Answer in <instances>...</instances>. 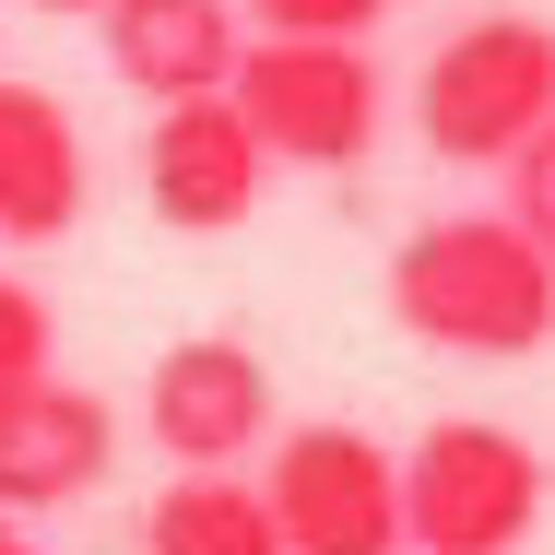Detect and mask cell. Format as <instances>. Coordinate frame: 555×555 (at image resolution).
I'll return each instance as SVG.
<instances>
[{"instance_id": "cell-1", "label": "cell", "mask_w": 555, "mask_h": 555, "mask_svg": "<svg viewBox=\"0 0 555 555\" xmlns=\"http://www.w3.org/2000/svg\"><path fill=\"white\" fill-rule=\"evenodd\" d=\"M390 320L438 354H544L555 260L508 214H438L390 248Z\"/></svg>"}, {"instance_id": "cell-2", "label": "cell", "mask_w": 555, "mask_h": 555, "mask_svg": "<svg viewBox=\"0 0 555 555\" xmlns=\"http://www.w3.org/2000/svg\"><path fill=\"white\" fill-rule=\"evenodd\" d=\"M544 520V449L520 426L449 414L402 449V544L414 555H520Z\"/></svg>"}, {"instance_id": "cell-3", "label": "cell", "mask_w": 555, "mask_h": 555, "mask_svg": "<svg viewBox=\"0 0 555 555\" xmlns=\"http://www.w3.org/2000/svg\"><path fill=\"white\" fill-rule=\"evenodd\" d=\"M544 118H555V24H532V12L461 24L438 60L414 72V130H426V154H449V166H496Z\"/></svg>"}, {"instance_id": "cell-4", "label": "cell", "mask_w": 555, "mask_h": 555, "mask_svg": "<svg viewBox=\"0 0 555 555\" xmlns=\"http://www.w3.org/2000/svg\"><path fill=\"white\" fill-rule=\"evenodd\" d=\"M224 95L260 130L272 166H366V142H378L366 36H236Z\"/></svg>"}, {"instance_id": "cell-5", "label": "cell", "mask_w": 555, "mask_h": 555, "mask_svg": "<svg viewBox=\"0 0 555 555\" xmlns=\"http://www.w3.org/2000/svg\"><path fill=\"white\" fill-rule=\"evenodd\" d=\"M260 508L284 555H402V461L366 426H296L272 438Z\"/></svg>"}, {"instance_id": "cell-6", "label": "cell", "mask_w": 555, "mask_h": 555, "mask_svg": "<svg viewBox=\"0 0 555 555\" xmlns=\"http://www.w3.org/2000/svg\"><path fill=\"white\" fill-rule=\"evenodd\" d=\"M260 190H272V154H260V130L236 118V95L154 107V130H142V202H154V224L224 236V224L260 214Z\"/></svg>"}, {"instance_id": "cell-7", "label": "cell", "mask_w": 555, "mask_h": 555, "mask_svg": "<svg viewBox=\"0 0 555 555\" xmlns=\"http://www.w3.org/2000/svg\"><path fill=\"white\" fill-rule=\"evenodd\" d=\"M142 414H154V449L166 461L236 473L248 449L272 438V366H260V343H236V332H190L178 354H154Z\"/></svg>"}, {"instance_id": "cell-8", "label": "cell", "mask_w": 555, "mask_h": 555, "mask_svg": "<svg viewBox=\"0 0 555 555\" xmlns=\"http://www.w3.org/2000/svg\"><path fill=\"white\" fill-rule=\"evenodd\" d=\"M107 449H118V414L83 378L24 390V402L0 414V520H12V508H60V496H95Z\"/></svg>"}, {"instance_id": "cell-9", "label": "cell", "mask_w": 555, "mask_h": 555, "mask_svg": "<svg viewBox=\"0 0 555 555\" xmlns=\"http://www.w3.org/2000/svg\"><path fill=\"white\" fill-rule=\"evenodd\" d=\"M83 224V130L48 83H0V248H48Z\"/></svg>"}, {"instance_id": "cell-10", "label": "cell", "mask_w": 555, "mask_h": 555, "mask_svg": "<svg viewBox=\"0 0 555 555\" xmlns=\"http://www.w3.org/2000/svg\"><path fill=\"white\" fill-rule=\"evenodd\" d=\"M107 72L142 107H178V95H224L236 72V0H107Z\"/></svg>"}, {"instance_id": "cell-11", "label": "cell", "mask_w": 555, "mask_h": 555, "mask_svg": "<svg viewBox=\"0 0 555 555\" xmlns=\"http://www.w3.org/2000/svg\"><path fill=\"white\" fill-rule=\"evenodd\" d=\"M142 555H284V532L248 473H178L142 520Z\"/></svg>"}, {"instance_id": "cell-12", "label": "cell", "mask_w": 555, "mask_h": 555, "mask_svg": "<svg viewBox=\"0 0 555 555\" xmlns=\"http://www.w3.org/2000/svg\"><path fill=\"white\" fill-rule=\"evenodd\" d=\"M48 378H60V320H48L36 284L0 272V414H12L24 390H48Z\"/></svg>"}, {"instance_id": "cell-13", "label": "cell", "mask_w": 555, "mask_h": 555, "mask_svg": "<svg viewBox=\"0 0 555 555\" xmlns=\"http://www.w3.org/2000/svg\"><path fill=\"white\" fill-rule=\"evenodd\" d=\"M496 214H508V224L555 260V118L520 142V154H496Z\"/></svg>"}, {"instance_id": "cell-14", "label": "cell", "mask_w": 555, "mask_h": 555, "mask_svg": "<svg viewBox=\"0 0 555 555\" xmlns=\"http://www.w3.org/2000/svg\"><path fill=\"white\" fill-rule=\"evenodd\" d=\"M390 0H248V24L260 36H366Z\"/></svg>"}, {"instance_id": "cell-15", "label": "cell", "mask_w": 555, "mask_h": 555, "mask_svg": "<svg viewBox=\"0 0 555 555\" xmlns=\"http://www.w3.org/2000/svg\"><path fill=\"white\" fill-rule=\"evenodd\" d=\"M36 12H107V0H36Z\"/></svg>"}, {"instance_id": "cell-16", "label": "cell", "mask_w": 555, "mask_h": 555, "mask_svg": "<svg viewBox=\"0 0 555 555\" xmlns=\"http://www.w3.org/2000/svg\"><path fill=\"white\" fill-rule=\"evenodd\" d=\"M0 555H36V544H0Z\"/></svg>"}, {"instance_id": "cell-17", "label": "cell", "mask_w": 555, "mask_h": 555, "mask_svg": "<svg viewBox=\"0 0 555 555\" xmlns=\"http://www.w3.org/2000/svg\"><path fill=\"white\" fill-rule=\"evenodd\" d=\"M0 544H12V520H0Z\"/></svg>"}, {"instance_id": "cell-18", "label": "cell", "mask_w": 555, "mask_h": 555, "mask_svg": "<svg viewBox=\"0 0 555 555\" xmlns=\"http://www.w3.org/2000/svg\"><path fill=\"white\" fill-rule=\"evenodd\" d=\"M402 555H414V544H402Z\"/></svg>"}]
</instances>
